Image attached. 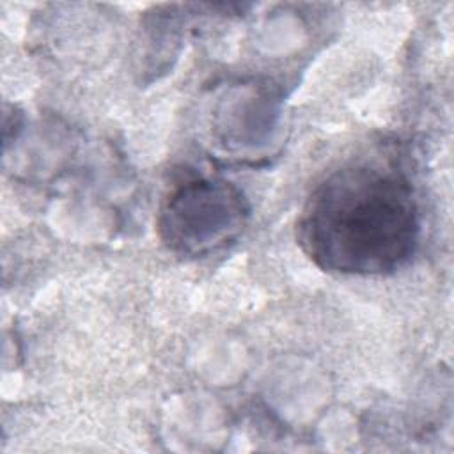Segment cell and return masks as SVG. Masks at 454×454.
<instances>
[{
    "label": "cell",
    "instance_id": "1",
    "mask_svg": "<svg viewBox=\"0 0 454 454\" xmlns=\"http://www.w3.org/2000/svg\"><path fill=\"white\" fill-rule=\"evenodd\" d=\"M420 236L408 181L394 170L349 165L309 195L298 218V243L325 271L385 275L404 266Z\"/></svg>",
    "mask_w": 454,
    "mask_h": 454
},
{
    "label": "cell",
    "instance_id": "2",
    "mask_svg": "<svg viewBox=\"0 0 454 454\" xmlns=\"http://www.w3.org/2000/svg\"><path fill=\"white\" fill-rule=\"evenodd\" d=\"M248 216L250 206L239 188L222 179L195 177L163 199L158 234L170 252L202 257L232 243Z\"/></svg>",
    "mask_w": 454,
    "mask_h": 454
}]
</instances>
